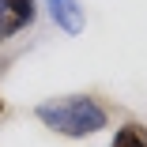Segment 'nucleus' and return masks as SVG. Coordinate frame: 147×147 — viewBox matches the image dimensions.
I'll use <instances>...</instances> for the list:
<instances>
[{
    "mask_svg": "<svg viewBox=\"0 0 147 147\" xmlns=\"http://www.w3.org/2000/svg\"><path fill=\"white\" fill-rule=\"evenodd\" d=\"M34 117L53 128V132H61L68 140H87V136H94L109 125V113L98 98L91 94H68V98H53V102H42L34 109Z\"/></svg>",
    "mask_w": 147,
    "mask_h": 147,
    "instance_id": "nucleus-1",
    "label": "nucleus"
},
{
    "mask_svg": "<svg viewBox=\"0 0 147 147\" xmlns=\"http://www.w3.org/2000/svg\"><path fill=\"white\" fill-rule=\"evenodd\" d=\"M34 19H38V0H0V42L34 26Z\"/></svg>",
    "mask_w": 147,
    "mask_h": 147,
    "instance_id": "nucleus-2",
    "label": "nucleus"
},
{
    "mask_svg": "<svg viewBox=\"0 0 147 147\" xmlns=\"http://www.w3.org/2000/svg\"><path fill=\"white\" fill-rule=\"evenodd\" d=\"M45 8H49V19L57 30H64L68 38L83 34V26H87V11L79 0H45Z\"/></svg>",
    "mask_w": 147,
    "mask_h": 147,
    "instance_id": "nucleus-3",
    "label": "nucleus"
},
{
    "mask_svg": "<svg viewBox=\"0 0 147 147\" xmlns=\"http://www.w3.org/2000/svg\"><path fill=\"white\" fill-rule=\"evenodd\" d=\"M109 147H147V128L136 125V121H128V125H121V128L113 132Z\"/></svg>",
    "mask_w": 147,
    "mask_h": 147,
    "instance_id": "nucleus-4",
    "label": "nucleus"
},
{
    "mask_svg": "<svg viewBox=\"0 0 147 147\" xmlns=\"http://www.w3.org/2000/svg\"><path fill=\"white\" fill-rule=\"evenodd\" d=\"M0 113H4V98H0Z\"/></svg>",
    "mask_w": 147,
    "mask_h": 147,
    "instance_id": "nucleus-5",
    "label": "nucleus"
}]
</instances>
